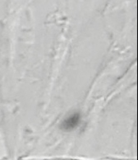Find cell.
Returning a JSON list of instances; mask_svg holds the SVG:
<instances>
[{
  "mask_svg": "<svg viewBox=\"0 0 138 160\" xmlns=\"http://www.w3.org/2000/svg\"><path fill=\"white\" fill-rule=\"evenodd\" d=\"M80 120V116L78 114L72 115L68 117V119H66L64 121V123L62 125L63 128L65 130H72L73 128L76 127Z\"/></svg>",
  "mask_w": 138,
  "mask_h": 160,
  "instance_id": "1",
  "label": "cell"
}]
</instances>
